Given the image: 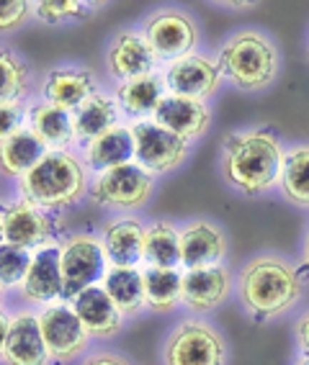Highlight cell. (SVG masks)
<instances>
[{
  "mask_svg": "<svg viewBox=\"0 0 309 365\" xmlns=\"http://www.w3.org/2000/svg\"><path fill=\"white\" fill-rule=\"evenodd\" d=\"M283 160L286 155L270 131L232 134L224 144L222 173L245 196H255L276 185L283 175Z\"/></svg>",
  "mask_w": 309,
  "mask_h": 365,
  "instance_id": "obj_1",
  "label": "cell"
},
{
  "mask_svg": "<svg viewBox=\"0 0 309 365\" xmlns=\"http://www.w3.org/2000/svg\"><path fill=\"white\" fill-rule=\"evenodd\" d=\"M299 296L302 275L281 257H255L240 275V301L258 322L289 312Z\"/></svg>",
  "mask_w": 309,
  "mask_h": 365,
  "instance_id": "obj_2",
  "label": "cell"
},
{
  "mask_svg": "<svg viewBox=\"0 0 309 365\" xmlns=\"http://www.w3.org/2000/svg\"><path fill=\"white\" fill-rule=\"evenodd\" d=\"M21 193L44 211L67 209L86 196V170L70 152L49 150L26 178H21Z\"/></svg>",
  "mask_w": 309,
  "mask_h": 365,
  "instance_id": "obj_3",
  "label": "cell"
},
{
  "mask_svg": "<svg viewBox=\"0 0 309 365\" xmlns=\"http://www.w3.org/2000/svg\"><path fill=\"white\" fill-rule=\"evenodd\" d=\"M219 70L243 91H260L276 78L278 54L263 34H235L219 52Z\"/></svg>",
  "mask_w": 309,
  "mask_h": 365,
  "instance_id": "obj_4",
  "label": "cell"
},
{
  "mask_svg": "<svg viewBox=\"0 0 309 365\" xmlns=\"http://www.w3.org/2000/svg\"><path fill=\"white\" fill-rule=\"evenodd\" d=\"M106 252L96 237L75 235L59 247V267H62V301H73L86 288L96 286L103 275Z\"/></svg>",
  "mask_w": 309,
  "mask_h": 365,
  "instance_id": "obj_5",
  "label": "cell"
},
{
  "mask_svg": "<svg viewBox=\"0 0 309 365\" xmlns=\"http://www.w3.org/2000/svg\"><path fill=\"white\" fill-rule=\"evenodd\" d=\"M165 365H224V337L201 322H183L168 337L163 350Z\"/></svg>",
  "mask_w": 309,
  "mask_h": 365,
  "instance_id": "obj_6",
  "label": "cell"
},
{
  "mask_svg": "<svg viewBox=\"0 0 309 365\" xmlns=\"http://www.w3.org/2000/svg\"><path fill=\"white\" fill-rule=\"evenodd\" d=\"M39 329L44 337L46 352L54 365L73 363L86 352L91 334L78 319L73 307L67 304H49L39 312Z\"/></svg>",
  "mask_w": 309,
  "mask_h": 365,
  "instance_id": "obj_7",
  "label": "cell"
},
{
  "mask_svg": "<svg viewBox=\"0 0 309 365\" xmlns=\"http://www.w3.org/2000/svg\"><path fill=\"white\" fill-rule=\"evenodd\" d=\"M152 193V175L137 163L103 170L93 185V203L103 209H139Z\"/></svg>",
  "mask_w": 309,
  "mask_h": 365,
  "instance_id": "obj_8",
  "label": "cell"
},
{
  "mask_svg": "<svg viewBox=\"0 0 309 365\" xmlns=\"http://www.w3.org/2000/svg\"><path fill=\"white\" fill-rule=\"evenodd\" d=\"M132 137L137 165L145 168L150 175L152 173H168V170L178 168L186 160V152H188V142L186 139L176 137L173 131L163 129L155 121L134 124Z\"/></svg>",
  "mask_w": 309,
  "mask_h": 365,
  "instance_id": "obj_9",
  "label": "cell"
},
{
  "mask_svg": "<svg viewBox=\"0 0 309 365\" xmlns=\"http://www.w3.org/2000/svg\"><path fill=\"white\" fill-rule=\"evenodd\" d=\"M196 26L191 24V19L178 11H163L155 14L145 26V41L152 49L155 59H178L188 57L193 46H196Z\"/></svg>",
  "mask_w": 309,
  "mask_h": 365,
  "instance_id": "obj_10",
  "label": "cell"
},
{
  "mask_svg": "<svg viewBox=\"0 0 309 365\" xmlns=\"http://www.w3.org/2000/svg\"><path fill=\"white\" fill-rule=\"evenodd\" d=\"M54 222L39 209L36 203L21 198L14 206L3 209V240L8 245H16L21 250H41L46 247V242H52Z\"/></svg>",
  "mask_w": 309,
  "mask_h": 365,
  "instance_id": "obj_11",
  "label": "cell"
},
{
  "mask_svg": "<svg viewBox=\"0 0 309 365\" xmlns=\"http://www.w3.org/2000/svg\"><path fill=\"white\" fill-rule=\"evenodd\" d=\"M219 80H222V70L198 54H188L178 62H171V67L165 72V85L173 96L196 101H204L206 96L217 91Z\"/></svg>",
  "mask_w": 309,
  "mask_h": 365,
  "instance_id": "obj_12",
  "label": "cell"
},
{
  "mask_svg": "<svg viewBox=\"0 0 309 365\" xmlns=\"http://www.w3.org/2000/svg\"><path fill=\"white\" fill-rule=\"evenodd\" d=\"M232 291L230 270L222 265L204 267V270H186L183 288H181V301L196 314H209L222 307Z\"/></svg>",
  "mask_w": 309,
  "mask_h": 365,
  "instance_id": "obj_13",
  "label": "cell"
},
{
  "mask_svg": "<svg viewBox=\"0 0 309 365\" xmlns=\"http://www.w3.org/2000/svg\"><path fill=\"white\" fill-rule=\"evenodd\" d=\"M3 360L6 365H49V352L39 329V314L21 312L11 317Z\"/></svg>",
  "mask_w": 309,
  "mask_h": 365,
  "instance_id": "obj_14",
  "label": "cell"
},
{
  "mask_svg": "<svg viewBox=\"0 0 309 365\" xmlns=\"http://www.w3.org/2000/svg\"><path fill=\"white\" fill-rule=\"evenodd\" d=\"M155 124L163 129L173 131L181 139H196L201 137L209 126V108L204 101L183 98V96H165L155 108Z\"/></svg>",
  "mask_w": 309,
  "mask_h": 365,
  "instance_id": "obj_15",
  "label": "cell"
},
{
  "mask_svg": "<svg viewBox=\"0 0 309 365\" xmlns=\"http://www.w3.org/2000/svg\"><path fill=\"white\" fill-rule=\"evenodd\" d=\"M227 242L224 235L209 222H193L181 232V262L188 270L217 267L224 260Z\"/></svg>",
  "mask_w": 309,
  "mask_h": 365,
  "instance_id": "obj_16",
  "label": "cell"
},
{
  "mask_svg": "<svg viewBox=\"0 0 309 365\" xmlns=\"http://www.w3.org/2000/svg\"><path fill=\"white\" fill-rule=\"evenodd\" d=\"M21 291L34 304H52L62 299V267H59V247L46 245L31 257L29 273L21 283Z\"/></svg>",
  "mask_w": 309,
  "mask_h": 365,
  "instance_id": "obj_17",
  "label": "cell"
},
{
  "mask_svg": "<svg viewBox=\"0 0 309 365\" xmlns=\"http://www.w3.org/2000/svg\"><path fill=\"white\" fill-rule=\"evenodd\" d=\"M73 309L91 337L108 339L121 329V324H124V322H121L124 317L113 307V301L108 299L103 286H91L80 296H75Z\"/></svg>",
  "mask_w": 309,
  "mask_h": 365,
  "instance_id": "obj_18",
  "label": "cell"
},
{
  "mask_svg": "<svg viewBox=\"0 0 309 365\" xmlns=\"http://www.w3.org/2000/svg\"><path fill=\"white\" fill-rule=\"evenodd\" d=\"M155 62L158 59L147 46L145 36H139L134 31H121L108 49V70H111L113 78L124 80V83L152 75Z\"/></svg>",
  "mask_w": 309,
  "mask_h": 365,
  "instance_id": "obj_19",
  "label": "cell"
},
{
  "mask_svg": "<svg viewBox=\"0 0 309 365\" xmlns=\"http://www.w3.org/2000/svg\"><path fill=\"white\" fill-rule=\"evenodd\" d=\"M145 227L137 219H121L103 229L101 245H103L106 260L113 267H137L145 260Z\"/></svg>",
  "mask_w": 309,
  "mask_h": 365,
  "instance_id": "obj_20",
  "label": "cell"
},
{
  "mask_svg": "<svg viewBox=\"0 0 309 365\" xmlns=\"http://www.w3.org/2000/svg\"><path fill=\"white\" fill-rule=\"evenodd\" d=\"M91 96H96V80L88 70L78 67L52 70L44 83L46 103L57 106L62 111H78Z\"/></svg>",
  "mask_w": 309,
  "mask_h": 365,
  "instance_id": "obj_21",
  "label": "cell"
},
{
  "mask_svg": "<svg viewBox=\"0 0 309 365\" xmlns=\"http://www.w3.org/2000/svg\"><path fill=\"white\" fill-rule=\"evenodd\" d=\"M49 152L34 129H21L11 139L0 142V173L11 178H26L41 157Z\"/></svg>",
  "mask_w": 309,
  "mask_h": 365,
  "instance_id": "obj_22",
  "label": "cell"
},
{
  "mask_svg": "<svg viewBox=\"0 0 309 365\" xmlns=\"http://www.w3.org/2000/svg\"><path fill=\"white\" fill-rule=\"evenodd\" d=\"M134 157V137L126 126H111L101 137L86 144V160L93 170H111L118 165L132 163Z\"/></svg>",
  "mask_w": 309,
  "mask_h": 365,
  "instance_id": "obj_23",
  "label": "cell"
},
{
  "mask_svg": "<svg viewBox=\"0 0 309 365\" xmlns=\"http://www.w3.org/2000/svg\"><path fill=\"white\" fill-rule=\"evenodd\" d=\"M103 291L121 312V317H134L147 307L145 278L137 267H111L103 275Z\"/></svg>",
  "mask_w": 309,
  "mask_h": 365,
  "instance_id": "obj_24",
  "label": "cell"
},
{
  "mask_svg": "<svg viewBox=\"0 0 309 365\" xmlns=\"http://www.w3.org/2000/svg\"><path fill=\"white\" fill-rule=\"evenodd\" d=\"M113 121H116V103H113V98L96 93L73 113L75 139L78 142H93L103 131L116 126Z\"/></svg>",
  "mask_w": 309,
  "mask_h": 365,
  "instance_id": "obj_25",
  "label": "cell"
},
{
  "mask_svg": "<svg viewBox=\"0 0 309 365\" xmlns=\"http://www.w3.org/2000/svg\"><path fill=\"white\" fill-rule=\"evenodd\" d=\"M31 129L49 150H62L75 139V126L70 111L52 103H39L31 108Z\"/></svg>",
  "mask_w": 309,
  "mask_h": 365,
  "instance_id": "obj_26",
  "label": "cell"
},
{
  "mask_svg": "<svg viewBox=\"0 0 309 365\" xmlns=\"http://www.w3.org/2000/svg\"><path fill=\"white\" fill-rule=\"evenodd\" d=\"M145 301L152 312L165 314L181 304V288L183 275L178 270H163V267H147L145 273Z\"/></svg>",
  "mask_w": 309,
  "mask_h": 365,
  "instance_id": "obj_27",
  "label": "cell"
},
{
  "mask_svg": "<svg viewBox=\"0 0 309 365\" xmlns=\"http://www.w3.org/2000/svg\"><path fill=\"white\" fill-rule=\"evenodd\" d=\"M118 103L124 106L126 113L139 116V113H155L158 103L165 98L163 96V80L158 75H145L137 80H126L118 85L116 91Z\"/></svg>",
  "mask_w": 309,
  "mask_h": 365,
  "instance_id": "obj_28",
  "label": "cell"
},
{
  "mask_svg": "<svg viewBox=\"0 0 309 365\" xmlns=\"http://www.w3.org/2000/svg\"><path fill=\"white\" fill-rule=\"evenodd\" d=\"M145 260L150 262V267L176 270L181 265V232H176L168 222H158L147 229Z\"/></svg>",
  "mask_w": 309,
  "mask_h": 365,
  "instance_id": "obj_29",
  "label": "cell"
},
{
  "mask_svg": "<svg viewBox=\"0 0 309 365\" xmlns=\"http://www.w3.org/2000/svg\"><path fill=\"white\" fill-rule=\"evenodd\" d=\"M281 185L291 203L309 206V147H299L286 155Z\"/></svg>",
  "mask_w": 309,
  "mask_h": 365,
  "instance_id": "obj_30",
  "label": "cell"
},
{
  "mask_svg": "<svg viewBox=\"0 0 309 365\" xmlns=\"http://www.w3.org/2000/svg\"><path fill=\"white\" fill-rule=\"evenodd\" d=\"M26 78H29L26 62H21L8 49H0V106L16 103L21 98V93L26 91Z\"/></svg>",
  "mask_w": 309,
  "mask_h": 365,
  "instance_id": "obj_31",
  "label": "cell"
},
{
  "mask_svg": "<svg viewBox=\"0 0 309 365\" xmlns=\"http://www.w3.org/2000/svg\"><path fill=\"white\" fill-rule=\"evenodd\" d=\"M31 265V252L16 245H0V283L3 286H21Z\"/></svg>",
  "mask_w": 309,
  "mask_h": 365,
  "instance_id": "obj_32",
  "label": "cell"
},
{
  "mask_svg": "<svg viewBox=\"0 0 309 365\" xmlns=\"http://www.w3.org/2000/svg\"><path fill=\"white\" fill-rule=\"evenodd\" d=\"M34 16L41 21V24H62L67 19H88L91 16V6L86 3H78V0H41L34 6Z\"/></svg>",
  "mask_w": 309,
  "mask_h": 365,
  "instance_id": "obj_33",
  "label": "cell"
},
{
  "mask_svg": "<svg viewBox=\"0 0 309 365\" xmlns=\"http://www.w3.org/2000/svg\"><path fill=\"white\" fill-rule=\"evenodd\" d=\"M31 6L24 0H0V34H8L19 29L26 21Z\"/></svg>",
  "mask_w": 309,
  "mask_h": 365,
  "instance_id": "obj_34",
  "label": "cell"
},
{
  "mask_svg": "<svg viewBox=\"0 0 309 365\" xmlns=\"http://www.w3.org/2000/svg\"><path fill=\"white\" fill-rule=\"evenodd\" d=\"M21 129H24V106L19 101L0 106V142L11 139Z\"/></svg>",
  "mask_w": 309,
  "mask_h": 365,
  "instance_id": "obj_35",
  "label": "cell"
},
{
  "mask_svg": "<svg viewBox=\"0 0 309 365\" xmlns=\"http://www.w3.org/2000/svg\"><path fill=\"white\" fill-rule=\"evenodd\" d=\"M296 342H299V350L304 352V358H309V312L296 324Z\"/></svg>",
  "mask_w": 309,
  "mask_h": 365,
  "instance_id": "obj_36",
  "label": "cell"
},
{
  "mask_svg": "<svg viewBox=\"0 0 309 365\" xmlns=\"http://www.w3.org/2000/svg\"><path fill=\"white\" fill-rule=\"evenodd\" d=\"M86 365H129V360L116 355V352H98L86 360Z\"/></svg>",
  "mask_w": 309,
  "mask_h": 365,
  "instance_id": "obj_37",
  "label": "cell"
},
{
  "mask_svg": "<svg viewBox=\"0 0 309 365\" xmlns=\"http://www.w3.org/2000/svg\"><path fill=\"white\" fill-rule=\"evenodd\" d=\"M8 332H11V319H8L6 314L0 312V358H3V347H6Z\"/></svg>",
  "mask_w": 309,
  "mask_h": 365,
  "instance_id": "obj_38",
  "label": "cell"
},
{
  "mask_svg": "<svg viewBox=\"0 0 309 365\" xmlns=\"http://www.w3.org/2000/svg\"><path fill=\"white\" fill-rule=\"evenodd\" d=\"M304 270H309V237H307V250H304Z\"/></svg>",
  "mask_w": 309,
  "mask_h": 365,
  "instance_id": "obj_39",
  "label": "cell"
},
{
  "mask_svg": "<svg viewBox=\"0 0 309 365\" xmlns=\"http://www.w3.org/2000/svg\"><path fill=\"white\" fill-rule=\"evenodd\" d=\"M3 242L6 240H3V216H0V245H3Z\"/></svg>",
  "mask_w": 309,
  "mask_h": 365,
  "instance_id": "obj_40",
  "label": "cell"
},
{
  "mask_svg": "<svg viewBox=\"0 0 309 365\" xmlns=\"http://www.w3.org/2000/svg\"><path fill=\"white\" fill-rule=\"evenodd\" d=\"M3 294H6V286H3V283H0V301H3Z\"/></svg>",
  "mask_w": 309,
  "mask_h": 365,
  "instance_id": "obj_41",
  "label": "cell"
},
{
  "mask_svg": "<svg viewBox=\"0 0 309 365\" xmlns=\"http://www.w3.org/2000/svg\"><path fill=\"white\" fill-rule=\"evenodd\" d=\"M296 365H309V358H304V360H299Z\"/></svg>",
  "mask_w": 309,
  "mask_h": 365,
  "instance_id": "obj_42",
  "label": "cell"
}]
</instances>
